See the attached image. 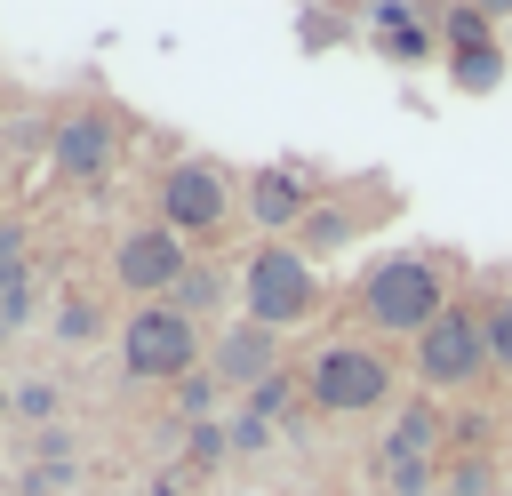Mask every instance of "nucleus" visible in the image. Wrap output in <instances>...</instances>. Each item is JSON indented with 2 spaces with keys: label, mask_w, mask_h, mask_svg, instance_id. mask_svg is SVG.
<instances>
[{
  "label": "nucleus",
  "mask_w": 512,
  "mask_h": 496,
  "mask_svg": "<svg viewBox=\"0 0 512 496\" xmlns=\"http://www.w3.org/2000/svg\"><path fill=\"white\" fill-rule=\"evenodd\" d=\"M16 416H56V392H48V384H24V392H16Z\"/></svg>",
  "instance_id": "23"
},
{
  "label": "nucleus",
  "mask_w": 512,
  "mask_h": 496,
  "mask_svg": "<svg viewBox=\"0 0 512 496\" xmlns=\"http://www.w3.org/2000/svg\"><path fill=\"white\" fill-rule=\"evenodd\" d=\"M480 328H488V368H504V376H512V288L480 304Z\"/></svg>",
  "instance_id": "17"
},
{
  "label": "nucleus",
  "mask_w": 512,
  "mask_h": 496,
  "mask_svg": "<svg viewBox=\"0 0 512 496\" xmlns=\"http://www.w3.org/2000/svg\"><path fill=\"white\" fill-rule=\"evenodd\" d=\"M304 400L320 416H360V408H384L392 400V360L360 336H336L304 360Z\"/></svg>",
  "instance_id": "5"
},
{
  "label": "nucleus",
  "mask_w": 512,
  "mask_h": 496,
  "mask_svg": "<svg viewBox=\"0 0 512 496\" xmlns=\"http://www.w3.org/2000/svg\"><path fill=\"white\" fill-rule=\"evenodd\" d=\"M384 480H392V496H432V488H440V464H416V456H384Z\"/></svg>",
  "instance_id": "19"
},
{
  "label": "nucleus",
  "mask_w": 512,
  "mask_h": 496,
  "mask_svg": "<svg viewBox=\"0 0 512 496\" xmlns=\"http://www.w3.org/2000/svg\"><path fill=\"white\" fill-rule=\"evenodd\" d=\"M320 200H328V184H320L304 160L248 168V216H256V232H296V224H304Z\"/></svg>",
  "instance_id": "9"
},
{
  "label": "nucleus",
  "mask_w": 512,
  "mask_h": 496,
  "mask_svg": "<svg viewBox=\"0 0 512 496\" xmlns=\"http://www.w3.org/2000/svg\"><path fill=\"white\" fill-rule=\"evenodd\" d=\"M296 32H304V48H336L328 32H360V16H336V8H304V16H296Z\"/></svg>",
  "instance_id": "21"
},
{
  "label": "nucleus",
  "mask_w": 512,
  "mask_h": 496,
  "mask_svg": "<svg viewBox=\"0 0 512 496\" xmlns=\"http://www.w3.org/2000/svg\"><path fill=\"white\" fill-rule=\"evenodd\" d=\"M440 408L432 400H408L400 408V424H392V440H384V456H416V464H440Z\"/></svg>",
  "instance_id": "13"
},
{
  "label": "nucleus",
  "mask_w": 512,
  "mask_h": 496,
  "mask_svg": "<svg viewBox=\"0 0 512 496\" xmlns=\"http://www.w3.org/2000/svg\"><path fill=\"white\" fill-rule=\"evenodd\" d=\"M360 232H368V224H360L352 192H328V200H320V208H312V216L288 232V248H296V256H336V248H352Z\"/></svg>",
  "instance_id": "12"
},
{
  "label": "nucleus",
  "mask_w": 512,
  "mask_h": 496,
  "mask_svg": "<svg viewBox=\"0 0 512 496\" xmlns=\"http://www.w3.org/2000/svg\"><path fill=\"white\" fill-rule=\"evenodd\" d=\"M24 496H64V472H40V464H32V472H24Z\"/></svg>",
  "instance_id": "25"
},
{
  "label": "nucleus",
  "mask_w": 512,
  "mask_h": 496,
  "mask_svg": "<svg viewBox=\"0 0 512 496\" xmlns=\"http://www.w3.org/2000/svg\"><path fill=\"white\" fill-rule=\"evenodd\" d=\"M440 32H448L456 48H488V40H496V16H488V8H440Z\"/></svg>",
  "instance_id": "18"
},
{
  "label": "nucleus",
  "mask_w": 512,
  "mask_h": 496,
  "mask_svg": "<svg viewBox=\"0 0 512 496\" xmlns=\"http://www.w3.org/2000/svg\"><path fill=\"white\" fill-rule=\"evenodd\" d=\"M448 496H496V472H488V456H472V448H464V456L448 464Z\"/></svg>",
  "instance_id": "20"
},
{
  "label": "nucleus",
  "mask_w": 512,
  "mask_h": 496,
  "mask_svg": "<svg viewBox=\"0 0 512 496\" xmlns=\"http://www.w3.org/2000/svg\"><path fill=\"white\" fill-rule=\"evenodd\" d=\"M32 448H40V456H64V448H72V432H56V424H40V432H32Z\"/></svg>",
  "instance_id": "26"
},
{
  "label": "nucleus",
  "mask_w": 512,
  "mask_h": 496,
  "mask_svg": "<svg viewBox=\"0 0 512 496\" xmlns=\"http://www.w3.org/2000/svg\"><path fill=\"white\" fill-rule=\"evenodd\" d=\"M296 408H304V400H296V384H288V368H280L272 384H256V392H248V416H256V424H280V432H304V424H296Z\"/></svg>",
  "instance_id": "16"
},
{
  "label": "nucleus",
  "mask_w": 512,
  "mask_h": 496,
  "mask_svg": "<svg viewBox=\"0 0 512 496\" xmlns=\"http://www.w3.org/2000/svg\"><path fill=\"white\" fill-rule=\"evenodd\" d=\"M504 40H488V48H456L448 56V80H456V96H496L504 88Z\"/></svg>",
  "instance_id": "14"
},
{
  "label": "nucleus",
  "mask_w": 512,
  "mask_h": 496,
  "mask_svg": "<svg viewBox=\"0 0 512 496\" xmlns=\"http://www.w3.org/2000/svg\"><path fill=\"white\" fill-rule=\"evenodd\" d=\"M56 328H64V336H88V328H96V312H88V304H80V296H72V304H64V312H56Z\"/></svg>",
  "instance_id": "24"
},
{
  "label": "nucleus",
  "mask_w": 512,
  "mask_h": 496,
  "mask_svg": "<svg viewBox=\"0 0 512 496\" xmlns=\"http://www.w3.org/2000/svg\"><path fill=\"white\" fill-rule=\"evenodd\" d=\"M448 304H456V296H448V264L424 256V248L376 256V264L360 272V320H368L376 336H408V344H416Z\"/></svg>",
  "instance_id": "1"
},
{
  "label": "nucleus",
  "mask_w": 512,
  "mask_h": 496,
  "mask_svg": "<svg viewBox=\"0 0 512 496\" xmlns=\"http://www.w3.org/2000/svg\"><path fill=\"white\" fill-rule=\"evenodd\" d=\"M232 200H240L232 168H224V160H208V152H184L176 168H160V192H152V224H168L176 240H208V232H224Z\"/></svg>",
  "instance_id": "4"
},
{
  "label": "nucleus",
  "mask_w": 512,
  "mask_h": 496,
  "mask_svg": "<svg viewBox=\"0 0 512 496\" xmlns=\"http://www.w3.org/2000/svg\"><path fill=\"white\" fill-rule=\"evenodd\" d=\"M288 368V336H272V328H256V320H232L224 336H216V352H208V376L224 384V392H256V384H272Z\"/></svg>",
  "instance_id": "10"
},
{
  "label": "nucleus",
  "mask_w": 512,
  "mask_h": 496,
  "mask_svg": "<svg viewBox=\"0 0 512 496\" xmlns=\"http://www.w3.org/2000/svg\"><path fill=\"white\" fill-rule=\"evenodd\" d=\"M48 168H56L64 184H104V176L120 168V112H112V104L64 112V128H56V144H48Z\"/></svg>",
  "instance_id": "8"
},
{
  "label": "nucleus",
  "mask_w": 512,
  "mask_h": 496,
  "mask_svg": "<svg viewBox=\"0 0 512 496\" xmlns=\"http://www.w3.org/2000/svg\"><path fill=\"white\" fill-rule=\"evenodd\" d=\"M184 272H192V240H176L168 224H128L112 248V280L144 304H168L184 288Z\"/></svg>",
  "instance_id": "7"
},
{
  "label": "nucleus",
  "mask_w": 512,
  "mask_h": 496,
  "mask_svg": "<svg viewBox=\"0 0 512 496\" xmlns=\"http://www.w3.org/2000/svg\"><path fill=\"white\" fill-rule=\"evenodd\" d=\"M320 312H328V288H320L312 256H296L288 240L248 248V264H240V320L288 336V328H312Z\"/></svg>",
  "instance_id": "2"
},
{
  "label": "nucleus",
  "mask_w": 512,
  "mask_h": 496,
  "mask_svg": "<svg viewBox=\"0 0 512 496\" xmlns=\"http://www.w3.org/2000/svg\"><path fill=\"white\" fill-rule=\"evenodd\" d=\"M360 32H368V48H376L384 64H432V48H440V8H400V0H384V8H360Z\"/></svg>",
  "instance_id": "11"
},
{
  "label": "nucleus",
  "mask_w": 512,
  "mask_h": 496,
  "mask_svg": "<svg viewBox=\"0 0 512 496\" xmlns=\"http://www.w3.org/2000/svg\"><path fill=\"white\" fill-rule=\"evenodd\" d=\"M216 400H224V384H216V376H208V368H200V376H184V384H176V408H216Z\"/></svg>",
  "instance_id": "22"
},
{
  "label": "nucleus",
  "mask_w": 512,
  "mask_h": 496,
  "mask_svg": "<svg viewBox=\"0 0 512 496\" xmlns=\"http://www.w3.org/2000/svg\"><path fill=\"white\" fill-rule=\"evenodd\" d=\"M416 384L424 392H464V384H480V368H488V328H480V304H448L424 336H416Z\"/></svg>",
  "instance_id": "6"
},
{
  "label": "nucleus",
  "mask_w": 512,
  "mask_h": 496,
  "mask_svg": "<svg viewBox=\"0 0 512 496\" xmlns=\"http://www.w3.org/2000/svg\"><path fill=\"white\" fill-rule=\"evenodd\" d=\"M224 296H240V280H232L224 264H200V256H192V272H184V288H176L168 304H176L184 320H200V312H224Z\"/></svg>",
  "instance_id": "15"
},
{
  "label": "nucleus",
  "mask_w": 512,
  "mask_h": 496,
  "mask_svg": "<svg viewBox=\"0 0 512 496\" xmlns=\"http://www.w3.org/2000/svg\"><path fill=\"white\" fill-rule=\"evenodd\" d=\"M120 368H128L136 384H184V376H200V368H208L200 320H184L176 304H136V312L120 320Z\"/></svg>",
  "instance_id": "3"
}]
</instances>
